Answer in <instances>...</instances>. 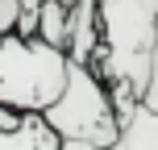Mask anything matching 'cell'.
Wrapping results in <instances>:
<instances>
[{
	"label": "cell",
	"mask_w": 158,
	"mask_h": 150,
	"mask_svg": "<svg viewBox=\"0 0 158 150\" xmlns=\"http://www.w3.org/2000/svg\"><path fill=\"white\" fill-rule=\"evenodd\" d=\"M121 150H158V109H150L146 100L133 109L121 129Z\"/></svg>",
	"instance_id": "6"
},
{
	"label": "cell",
	"mask_w": 158,
	"mask_h": 150,
	"mask_svg": "<svg viewBox=\"0 0 158 150\" xmlns=\"http://www.w3.org/2000/svg\"><path fill=\"white\" fill-rule=\"evenodd\" d=\"M46 121L67 138H79V142H96V146H117L121 142V117L117 104H112L108 79L96 71L92 63H75L67 71V88L54 104L46 109Z\"/></svg>",
	"instance_id": "3"
},
{
	"label": "cell",
	"mask_w": 158,
	"mask_h": 150,
	"mask_svg": "<svg viewBox=\"0 0 158 150\" xmlns=\"http://www.w3.org/2000/svg\"><path fill=\"white\" fill-rule=\"evenodd\" d=\"M104 42V25H100V4L96 0H75L71 4V58L75 63H92L96 50Z\"/></svg>",
	"instance_id": "4"
},
{
	"label": "cell",
	"mask_w": 158,
	"mask_h": 150,
	"mask_svg": "<svg viewBox=\"0 0 158 150\" xmlns=\"http://www.w3.org/2000/svg\"><path fill=\"white\" fill-rule=\"evenodd\" d=\"M100 4L104 42L92 67L104 79H129L137 92L150 84L154 42H158V0H96Z\"/></svg>",
	"instance_id": "1"
},
{
	"label": "cell",
	"mask_w": 158,
	"mask_h": 150,
	"mask_svg": "<svg viewBox=\"0 0 158 150\" xmlns=\"http://www.w3.org/2000/svg\"><path fill=\"white\" fill-rule=\"evenodd\" d=\"M38 38L50 46H71V4L67 0H42L38 4Z\"/></svg>",
	"instance_id": "7"
},
{
	"label": "cell",
	"mask_w": 158,
	"mask_h": 150,
	"mask_svg": "<svg viewBox=\"0 0 158 150\" xmlns=\"http://www.w3.org/2000/svg\"><path fill=\"white\" fill-rule=\"evenodd\" d=\"M0 150H63V134L46 121V113H25L21 129H0Z\"/></svg>",
	"instance_id": "5"
},
{
	"label": "cell",
	"mask_w": 158,
	"mask_h": 150,
	"mask_svg": "<svg viewBox=\"0 0 158 150\" xmlns=\"http://www.w3.org/2000/svg\"><path fill=\"white\" fill-rule=\"evenodd\" d=\"M63 150H121V142H117V146H96V142H79V138H67V142H63Z\"/></svg>",
	"instance_id": "11"
},
{
	"label": "cell",
	"mask_w": 158,
	"mask_h": 150,
	"mask_svg": "<svg viewBox=\"0 0 158 150\" xmlns=\"http://www.w3.org/2000/svg\"><path fill=\"white\" fill-rule=\"evenodd\" d=\"M21 4H25V8H38V4H42V0H21Z\"/></svg>",
	"instance_id": "12"
},
{
	"label": "cell",
	"mask_w": 158,
	"mask_h": 150,
	"mask_svg": "<svg viewBox=\"0 0 158 150\" xmlns=\"http://www.w3.org/2000/svg\"><path fill=\"white\" fill-rule=\"evenodd\" d=\"M17 33H21V38H33V33H38V8H21V21H17Z\"/></svg>",
	"instance_id": "10"
},
{
	"label": "cell",
	"mask_w": 158,
	"mask_h": 150,
	"mask_svg": "<svg viewBox=\"0 0 158 150\" xmlns=\"http://www.w3.org/2000/svg\"><path fill=\"white\" fill-rule=\"evenodd\" d=\"M21 0H0V38L4 33H17V21H21Z\"/></svg>",
	"instance_id": "8"
},
{
	"label": "cell",
	"mask_w": 158,
	"mask_h": 150,
	"mask_svg": "<svg viewBox=\"0 0 158 150\" xmlns=\"http://www.w3.org/2000/svg\"><path fill=\"white\" fill-rule=\"evenodd\" d=\"M67 71H71V50L50 46L38 33L33 38H21V33L0 38V104L46 113L63 96Z\"/></svg>",
	"instance_id": "2"
},
{
	"label": "cell",
	"mask_w": 158,
	"mask_h": 150,
	"mask_svg": "<svg viewBox=\"0 0 158 150\" xmlns=\"http://www.w3.org/2000/svg\"><path fill=\"white\" fill-rule=\"evenodd\" d=\"M21 125H25V109L0 104V129H21Z\"/></svg>",
	"instance_id": "9"
}]
</instances>
